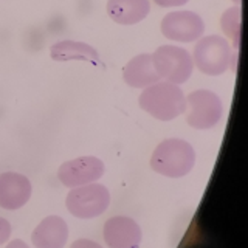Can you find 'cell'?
<instances>
[{
    "label": "cell",
    "instance_id": "6da1fadb",
    "mask_svg": "<svg viewBox=\"0 0 248 248\" xmlns=\"http://www.w3.org/2000/svg\"><path fill=\"white\" fill-rule=\"evenodd\" d=\"M196 163L192 146L178 138H168L155 147L151 157V168L165 177L180 178L191 172Z\"/></svg>",
    "mask_w": 248,
    "mask_h": 248
},
{
    "label": "cell",
    "instance_id": "7a4b0ae2",
    "mask_svg": "<svg viewBox=\"0 0 248 248\" xmlns=\"http://www.w3.org/2000/svg\"><path fill=\"white\" fill-rule=\"evenodd\" d=\"M140 107L160 121H170L186 110V98L177 84L155 82L140 95Z\"/></svg>",
    "mask_w": 248,
    "mask_h": 248
},
{
    "label": "cell",
    "instance_id": "3957f363",
    "mask_svg": "<svg viewBox=\"0 0 248 248\" xmlns=\"http://www.w3.org/2000/svg\"><path fill=\"white\" fill-rule=\"evenodd\" d=\"M194 61L202 73L217 76L225 73L230 65L234 67V59L228 41L222 36L211 34L202 37L194 46Z\"/></svg>",
    "mask_w": 248,
    "mask_h": 248
},
{
    "label": "cell",
    "instance_id": "277c9868",
    "mask_svg": "<svg viewBox=\"0 0 248 248\" xmlns=\"http://www.w3.org/2000/svg\"><path fill=\"white\" fill-rule=\"evenodd\" d=\"M108 203H110V192L106 186L98 183H89L72 188L65 200L70 214H73L78 219L98 217L106 213Z\"/></svg>",
    "mask_w": 248,
    "mask_h": 248
},
{
    "label": "cell",
    "instance_id": "5b68a950",
    "mask_svg": "<svg viewBox=\"0 0 248 248\" xmlns=\"http://www.w3.org/2000/svg\"><path fill=\"white\" fill-rule=\"evenodd\" d=\"M152 64L160 78L172 84H183L191 78L194 62L191 54L182 46L161 45L152 54Z\"/></svg>",
    "mask_w": 248,
    "mask_h": 248
},
{
    "label": "cell",
    "instance_id": "8992f818",
    "mask_svg": "<svg viewBox=\"0 0 248 248\" xmlns=\"http://www.w3.org/2000/svg\"><path fill=\"white\" fill-rule=\"evenodd\" d=\"M188 116L186 121L194 129H211L220 121L223 106L214 92L196 90L186 99Z\"/></svg>",
    "mask_w": 248,
    "mask_h": 248
},
{
    "label": "cell",
    "instance_id": "52a82bcc",
    "mask_svg": "<svg viewBox=\"0 0 248 248\" xmlns=\"http://www.w3.org/2000/svg\"><path fill=\"white\" fill-rule=\"evenodd\" d=\"M161 33L169 41L194 42L205 33V23L192 11H174L163 17Z\"/></svg>",
    "mask_w": 248,
    "mask_h": 248
},
{
    "label": "cell",
    "instance_id": "ba28073f",
    "mask_svg": "<svg viewBox=\"0 0 248 248\" xmlns=\"http://www.w3.org/2000/svg\"><path fill=\"white\" fill-rule=\"evenodd\" d=\"M104 163L96 157H79L65 161L58 170L59 182L67 188L89 185L104 175Z\"/></svg>",
    "mask_w": 248,
    "mask_h": 248
},
{
    "label": "cell",
    "instance_id": "9c48e42d",
    "mask_svg": "<svg viewBox=\"0 0 248 248\" xmlns=\"http://www.w3.org/2000/svg\"><path fill=\"white\" fill-rule=\"evenodd\" d=\"M104 240L108 248H140L141 228L130 217H112L104 225Z\"/></svg>",
    "mask_w": 248,
    "mask_h": 248
},
{
    "label": "cell",
    "instance_id": "30bf717a",
    "mask_svg": "<svg viewBox=\"0 0 248 248\" xmlns=\"http://www.w3.org/2000/svg\"><path fill=\"white\" fill-rule=\"evenodd\" d=\"M31 197V182L17 172L0 174V206L3 209H19Z\"/></svg>",
    "mask_w": 248,
    "mask_h": 248
},
{
    "label": "cell",
    "instance_id": "8fae6325",
    "mask_svg": "<svg viewBox=\"0 0 248 248\" xmlns=\"http://www.w3.org/2000/svg\"><path fill=\"white\" fill-rule=\"evenodd\" d=\"M67 239L68 227L58 216L45 217L31 234V242L36 248H64Z\"/></svg>",
    "mask_w": 248,
    "mask_h": 248
},
{
    "label": "cell",
    "instance_id": "7c38bea8",
    "mask_svg": "<svg viewBox=\"0 0 248 248\" xmlns=\"http://www.w3.org/2000/svg\"><path fill=\"white\" fill-rule=\"evenodd\" d=\"M123 79L127 85L135 89H146L149 85L158 82L161 78L155 70L152 64V56L151 54H138V56L132 58L127 65L124 67L123 72Z\"/></svg>",
    "mask_w": 248,
    "mask_h": 248
},
{
    "label": "cell",
    "instance_id": "4fadbf2b",
    "mask_svg": "<svg viewBox=\"0 0 248 248\" xmlns=\"http://www.w3.org/2000/svg\"><path fill=\"white\" fill-rule=\"evenodd\" d=\"M149 0H108L107 14L120 25H135L149 14Z\"/></svg>",
    "mask_w": 248,
    "mask_h": 248
},
{
    "label": "cell",
    "instance_id": "5bb4252c",
    "mask_svg": "<svg viewBox=\"0 0 248 248\" xmlns=\"http://www.w3.org/2000/svg\"><path fill=\"white\" fill-rule=\"evenodd\" d=\"M50 56L53 61H87L93 65L101 67L103 62L98 51L89 44L76 42V41H59L50 48Z\"/></svg>",
    "mask_w": 248,
    "mask_h": 248
},
{
    "label": "cell",
    "instance_id": "9a60e30c",
    "mask_svg": "<svg viewBox=\"0 0 248 248\" xmlns=\"http://www.w3.org/2000/svg\"><path fill=\"white\" fill-rule=\"evenodd\" d=\"M220 25L223 33L230 37V41L236 50H239L240 45V8L232 6L223 13L220 19Z\"/></svg>",
    "mask_w": 248,
    "mask_h": 248
},
{
    "label": "cell",
    "instance_id": "2e32d148",
    "mask_svg": "<svg viewBox=\"0 0 248 248\" xmlns=\"http://www.w3.org/2000/svg\"><path fill=\"white\" fill-rule=\"evenodd\" d=\"M11 236V225L6 219H2L0 217V245L5 244Z\"/></svg>",
    "mask_w": 248,
    "mask_h": 248
},
{
    "label": "cell",
    "instance_id": "e0dca14e",
    "mask_svg": "<svg viewBox=\"0 0 248 248\" xmlns=\"http://www.w3.org/2000/svg\"><path fill=\"white\" fill-rule=\"evenodd\" d=\"M70 248H103V247L96 242H93V240H89V239H78L72 244Z\"/></svg>",
    "mask_w": 248,
    "mask_h": 248
},
{
    "label": "cell",
    "instance_id": "ac0fdd59",
    "mask_svg": "<svg viewBox=\"0 0 248 248\" xmlns=\"http://www.w3.org/2000/svg\"><path fill=\"white\" fill-rule=\"evenodd\" d=\"M154 2L163 8H172V6H182L185 3H188V0H154Z\"/></svg>",
    "mask_w": 248,
    "mask_h": 248
},
{
    "label": "cell",
    "instance_id": "d6986e66",
    "mask_svg": "<svg viewBox=\"0 0 248 248\" xmlns=\"http://www.w3.org/2000/svg\"><path fill=\"white\" fill-rule=\"evenodd\" d=\"M6 248H30L23 240H20V239H16V240H13V242H10L8 244V247Z\"/></svg>",
    "mask_w": 248,
    "mask_h": 248
}]
</instances>
